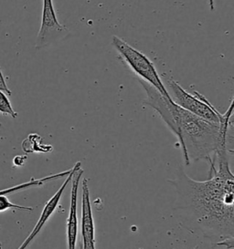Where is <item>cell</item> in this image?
Here are the masks:
<instances>
[{
  "label": "cell",
  "mask_w": 234,
  "mask_h": 249,
  "mask_svg": "<svg viewBox=\"0 0 234 249\" xmlns=\"http://www.w3.org/2000/svg\"><path fill=\"white\" fill-rule=\"evenodd\" d=\"M9 209H18V210H22V211H28L31 212L33 211V207L30 206H22V205H15L9 201V199L4 196L0 195V213L5 212Z\"/></svg>",
  "instance_id": "cell-12"
},
{
  "label": "cell",
  "mask_w": 234,
  "mask_h": 249,
  "mask_svg": "<svg viewBox=\"0 0 234 249\" xmlns=\"http://www.w3.org/2000/svg\"><path fill=\"white\" fill-rule=\"evenodd\" d=\"M81 196V238L82 249H96L95 248V227L92 206L90 201V191L87 179H83Z\"/></svg>",
  "instance_id": "cell-7"
},
{
  "label": "cell",
  "mask_w": 234,
  "mask_h": 249,
  "mask_svg": "<svg viewBox=\"0 0 234 249\" xmlns=\"http://www.w3.org/2000/svg\"><path fill=\"white\" fill-rule=\"evenodd\" d=\"M80 249H81V248H80Z\"/></svg>",
  "instance_id": "cell-19"
},
{
  "label": "cell",
  "mask_w": 234,
  "mask_h": 249,
  "mask_svg": "<svg viewBox=\"0 0 234 249\" xmlns=\"http://www.w3.org/2000/svg\"><path fill=\"white\" fill-rule=\"evenodd\" d=\"M166 83L168 85L167 89L173 103L184 110H188L192 114L202 118L208 122L220 124L223 114L219 113L204 96L201 95L196 90H194L192 94L189 93L178 84L177 81H174L171 78H167Z\"/></svg>",
  "instance_id": "cell-4"
},
{
  "label": "cell",
  "mask_w": 234,
  "mask_h": 249,
  "mask_svg": "<svg viewBox=\"0 0 234 249\" xmlns=\"http://www.w3.org/2000/svg\"><path fill=\"white\" fill-rule=\"evenodd\" d=\"M193 249H198V247H195Z\"/></svg>",
  "instance_id": "cell-18"
},
{
  "label": "cell",
  "mask_w": 234,
  "mask_h": 249,
  "mask_svg": "<svg viewBox=\"0 0 234 249\" xmlns=\"http://www.w3.org/2000/svg\"><path fill=\"white\" fill-rule=\"evenodd\" d=\"M41 137H39L38 134H30L27 139L25 140L22 143L23 151L27 154L31 153H49L52 151V146L42 145Z\"/></svg>",
  "instance_id": "cell-10"
},
{
  "label": "cell",
  "mask_w": 234,
  "mask_h": 249,
  "mask_svg": "<svg viewBox=\"0 0 234 249\" xmlns=\"http://www.w3.org/2000/svg\"><path fill=\"white\" fill-rule=\"evenodd\" d=\"M228 152L221 147L213 155L211 162L218 168L211 164L207 181L191 179L182 168L168 181L176 191L174 211L180 225L215 243L234 238V176Z\"/></svg>",
  "instance_id": "cell-1"
},
{
  "label": "cell",
  "mask_w": 234,
  "mask_h": 249,
  "mask_svg": "<svg viewBox=\"0 0 234 249\" xmlns=\"http://www.w3.org/2000/svg\"></svg>",
  "instance_id": "cell-20"
},
{
  "label": "cell",
  "mask_w": 234,
  "mask_h": 249,
  "mask_svg": "<svg viewBox=\"0 0 234 249\" xmlns=\"http://www.w3.org/2000/svg\"><path fill=\"white\" fill-rule=\"evenodd\" d=\"M26 160H27V156L18 155V156L15 157L13 162H14V165H16V166H22Z\"/></svg>",
  "instance_id": "cell-15"
},
{
  "label": "cell",
  "mask_w": 234,
  "mask_h": 249,
  "mask_svg": "<svg viewBox=\"0 0 234 249\" xmlns=\"http://www.w3.org/2000/svg\"><path fill=\"white\" fill-rule=\"evenodd\" d=\"M112 44L118 52L120 58L123 59L126 65L134 73L138 76L141 81L151 85L166 98L171 99L153 61L146 54L135 49L123 38L117 36H114L112 38Z\"/></svg>",
  "instance_id": "cell-3"
},
{
  "label": "cell",
  "mask_w": 234,
  "mask_h": 249,
  "mask_svg": "<svg viewBox=\"0 0 234 249\" xmlns=\"http://www.w3.org/2000/svg\"><path fill=\"white\" fill-rule=\"evenodd\" d=\"M0 90L4 91L7 95L10 96L12 94L11 90L8 89L7 86V82H6V79L4 77V75L2 73V71H1V68H0Z\"/></svg>",
  "instance_id": "cell-13"
},
{
  "label": "cell",
  "mask_w": 234,
  "mask_h": 249,
  "mask_svg": "<svg viewBox=\"0 0 234 249\" xmlns=\"http://www.w3.org/2000/svg\"></svg>",
  "instance_id": "cell-21"
},
{
  "label": "cell",
  "mask_w": 234,
  "mask_h": 249,
  "mask_svg": "<svg viewBox=\"0 0 234 249\" xmlns=\"http://www.w3.org/2000/svg\"><path fill=\"white\" fill-rule=\"evenodd\" d=\"M81 167V162L80 161H77L75 163V165L73 166V170L71 172V174L66 177L64 183H62V185L59 187V189L57 191V193L52 196V197L46 203V205L44 206L43 210L40 213V216L37 222L36 226L33 228V230L31 231V233L29 234V236L25 239V241L23 242L21 246L18 249H26L29 246V244L34 240V238L36 237L39 233L41 231V229L43 228L45 224L48 222V220L51 218V215L53 214V213L55 212V210L57 209L59 200L62 196V194L65 190L67 185L71 183L72 179H73V175L76 172L77 169Z\"/></svg>",
  "instance_id": "cell-6"
},
{
  "label": "cell",
  "mask_w": 234,
  "mask_h": 249,
  "mask_svg": "<svg viewBox=\"0 0 234 249\" xmlns=\"http://www.w3.org/2000/svg\"><path fill=\"white\" fill-rule=\"evenodd\" d=\"M73 168L68 170V171H64V172H61V173H58V174H55V175H51V176H46L43 178H39V179H34L32 178L30 181L27 182V183H21V184H19V185H15L12 186L10 188H7V189H4V190H0V195H4V196H7V195H10V194H14L17 193L19 191L25 190V189H29L31 187H36V186H41L43 185L44 183H47V182H50L51 180H56L58 178H64L67 177L71 174Z\"/></svg>",
  "instance_id": "cell-9"
},
{
  "label": "cell",
  "mask_w": 234,
  "mask_h": 249,
  "mask_svg": "<svg viewBox=\"0 0 234 249\" xmlns=\"http://www.w3.org/2000/svg\"><path fill=\"white\" fill-rule=\"evenodd\" d=\"M83 175V170L80 167L76 170L72 179V190H71V204L70 211L67 218V244L68 249H76V242L78 235V215H77V204H78V190L80 185V177Z\"/></svg>",
  "instance_id": "cell-8"
},
{
  "label": "cell",
  "mask_w": 234,
  "mask_h": 249,
  "mask_svg": "<svg viewBox=\"0 0 234 249\" xmlns=\"http://www.w3.org/2000/svg\"><path fill=\"white\" fill-rule=\"evenodd\" d=\"M139 82L146 91L143 103L156 110L176 136L187 165L199 160L211 162L219 147H228L230 131L233 129L234 99L220 124H213L184 110L145 81L139 80Z\"/></svg>",
  "instance_id": "cell-2"
},
{
  "label": "cell",
  "mask_w": 234,
  "mask_h": 249,
  "mask_svg": "<svg viewBox=\"0 0 234 249\" xmlns=\"http://www.w3.org/2000/svg\"><path fill=\"white\" fill-rule=\"evenodd\" d=\"M209 6H210V9H211V11H214V10H215L214 0H209Z\"/></svg>",
  "instance_id": "cell-16"
},
{
  "label": "cell",
  "mask_w": 234,
  "mask_h": 249,
  "mask_svg": "<svg viewBox=\"0 0 234 249\" xmlns=\"http://www.w3.org/2000/svg\"><path fill=\"white\" fill-rule=\"evenodd\" d=\"M70 34L68 28L58 21L53 0H42L41 23L36 38L35 48L41 50L56 43Z\"/></svg>",
  "instance_id": "cell-5"
},
{
  "label": "cell",
  "mask_w": 234,
  "mask_h": 249,
  "mask_svg": "<svg viewBox=\"0 0 234 249\" xmlns=\"http://www.w3.org/2000/svg\"><path fill=\"white\" fill-rule=\"evenodd\" d=\"M0 113L13 119L18 117V112L13 109L7 94L2 90H0Z\"/></svg>",
  "instance_id": "cell-11"
},
{
  "label": "cell",
  "mask_w": 234,
  "mask_h": 249,
  "mask_svg": "<svg viewBox=\"0 0 234 249\" xmlns=\"http://www.w3.org/2000/svg\"><path fill=\"white\" fill-rule=\"evenodd\" d=\"M0 249H2V245H1V243H0Z\"/></svg>",
  "instance_id": "cell-17"
},
{
  "label": "cell",
  "mask_w": 234,
  "mask_h": 249,
  "mask_svg": "<svg viewBox=\"0 0 234 249\" xmlns=\"http://www.w3.org/2000/svg\"><path fill=\"white\" fill-rule=\"evenodd\" d=\"M221 246L226 247L228 249H234V238H228V239H224L222 241L217 242L214 244V247H221Z\"/></svg>",
  "instance_id": "cell-14"
}]
</instances>
